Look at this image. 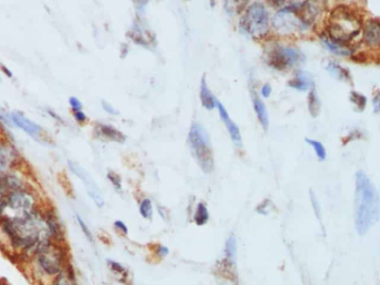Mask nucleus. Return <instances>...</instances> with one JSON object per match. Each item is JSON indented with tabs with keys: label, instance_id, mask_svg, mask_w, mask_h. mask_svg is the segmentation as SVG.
Masks as SVG:
<instances>
[{
	"label": "nucleus",
	"instance_id": "a18cd8bd",
	"mask_svg": "<svg viewBox=\"0 0 380 285\" xmlns=\"http://www.w3.org/2000/svg\"><path fill=\"white\" fill-rule=\"evenodd\" d=\"M157 253H158L160 258H165V256L168 254V249L166 248V246L161 245V246H159L158 250H157Z\"/></svg>",
	"mask_w": 380,
	"mask_h": 285
},
{
	"label": "nucleus",
	"instance_id": "c9c22d12",
	"mask_svg": "<svg viewBox=\"0 0 380 285\" xmlns=\"http://www.w3.org/2000/svg\"><path fill=\"white\" fill-rule=\"evenodd\" d=\"M73 116L75 118V121L78 123V124H85L88 121V117L86 115V113H85L83 109L82 111H76V112H73Z\"/></svg>",
	"mask_w": 380,
	"mask_h": 285
},
{
	"label": "nucleus",
	"instance_id": "8fccbe9b",
	"mask_svg": "<svg viewBox=\"0 0 380 285\" xmlns=\"http://www.w3.org/2000/svg\"><path fill=\"white\" fill-rule=\"evenodd\" d=\"M6 285H8V284H6Z\"/></svg>",
	"mask_w": 380,
	"mask_h": 285
},
{
	"label": "nucleus",
	"instance_id": "c85d7f7f",
	"mask_svg": "<svg viewBox=\"0 0 380 285\" xmlns=\"http://www.w3.org/2000/svg\"><path fill=\"white\" fill-rule=\"evenodd\" d=\"M349 99L359 112L364 111L366 107V104H367V98H366V96H364L363 94H360L358 92H354V90L350 93Z\"/></svg>",
	"mask_w": 380,
	"mask_h": 285
},
{
	"label": "nucleus",
	"instance_id": "49530a36",
	"mask_svg": "<svg viewBox=\"0 0 380 285\" xmlns=\"http://www.w3.org/2000/svg\"><path fill=\"white\" fill-rule=\"evenodd\" d=\"M47 112H48L49 115H51V117H54L55 120H57L58 122H63V120H61V118L57 115V114H55L54 111H51V109H47Z\"/></svg>",
	"mask_w": 380,
	"mask_h": 285
},
{
	"label": "nucleus",
	"instance_id": "f8f14e48",
	"mask_svg": "<svg viewBox=\"0 0 380 285\" xmlns=\"http://www.w3.org/2000/svg\"><path fill=\"white\" fill-rule=\"evenodd\" d=\"M128 37L136 45L149 50L154 49L157 45L156 35L151 31L149 27L146 26L145 21L139 16L137 17L129 31H128Z\"/></svg>",
	"mask_w": 380,
	"mask_h": 285
},
{
	"label": "nucleus",
	"instance_id": "4be33fe9",
	"mask_svg": "<svg viewBox=\"0 0 380 285\" xmlns=\"http://www.w3.org/2000/svg\"><path fill=\"white\" fill-rule=\"evenodd\" d=\"M288 86L294 90H298V92H307V90H310L312 87H315L311 78L301 70H298L294 74V77L289 80Z\"/></svg>",
	"mask_w": 380,
	"mask_h": 285
},
{
	"label": "nucleus",
	"instance_id": "37998d69",
	"mask_svg": "<svg viewBox=\"0 0 380 285\" xmlns=\"http://www.w3.org/2000/svg\"><path fill=\"white\" fill-rule=\"evenodd\" d=\"M11 123L10 122V115H7L6 113L0 109V123Z\"/></svg>",
	"mask_w": 380,
	"mask_h": 285
},
{
	"label": "nucleus",
	"instance_id": "ddd939ff",
	"mask_svg": "<svg viewBox=\"0 0 380 285\" xmlns=\"http://www.w3.org/2000/svg\"><path fill=\"white\" fill-rule=\"evenodd\" d=\"M68 166H69L70 172L73 173L75 176H77L85 184V188H86L89 197L93 199L98 207H102L104 205V199L102 196V193L100 192V189L98 188L97 184L95 183L93 178L89 176V174L78 163H76V161L68 160Z\"/></svg>",
	"mask_w": 380,
	"mask_h": 285
},
{
	"label": "nucleus",
	"instance_id": "e433bc0d",
	"mask_svg": "<svg viewBox=\"0 0 380 285\" xmlns=\"http://www.w3.org/2000/svg\"><path fill=\"white\" fill-rule=\"evenodd\" d=\"M68 102H69V106L71 108V111H73V112L82 111V109H83V104H82V102H80L77 97L71 96V97H69V101Z\"/></svg>",
	"mask_w": 380,
	"mask_h": 285
},
{
	"label": "nucleus",
	"instance_id": "aec40b11",
	"mask_svg": "<svg viewBox=\"0 0 380 285\" xmlns=\"http://www.w3.org/2000/svg\"><path fill=\"white\" fill-rule=\"evenodd\" d=\"M320 41L322 46H324V48H326L329 53L334 55L345 57V56L353 55L354 53V50L351 49L348 45H344V44H340V42L332 40L327 35H321Z\"/></svg>",
	"mask_w": 380,
	"mask_h": 285
},
{
	"label": "nucleus",
	"instance_id": "2f4dec72",
	"mask_svg": "<svg viewBox=\"0 0 380 285\" xmlns=\"http://www.w3.org/2000/svg\"><path fill=\"white\" fill-rule=\"evenodd\" d=\"M109 265H110V269L112 270V272L119 275V277L121 278H127L128 277V272L127 270L122 267L121 264L115 262V261H108Z\"/></svg>",
	"mask_w": 380,
	"mask_h": 285
},
{
	"label": "nucleus",
	"instance_id": "4c0bfd02",
	"mask_svg": "<svg viewBox=\"0 0 380 285\" xmlns=\"http://www.w3.org/2000/svg\"><path fill=\"white\" fill-rule=\"evenodd\" d=\"M101 105H102L103 111L106 112V113L110 114V115H113V116L119 115V112H118V109L116 107H113V105H111L110 103H108L106 101H102L101 102Z\"/></svg>",
	"mask_w": 380,
	"mask_h": 285
},
{
	"label": "nucleus",
	"instance_id": "a211bd4d",
	"mask_svg": "<svg viewBox=\"0 0 380 285\" xmlns=\"http://www.w3.org/2000/svg\"><path fill=\"white\" fill-rule=\"evenodd\" d=\"M251 101H253L254 111L256 113V116L258 118L259 124L264 130H267L269 126V116L267 112V107H266L263 98L259 96V94L256 93V90L251 92Z\"/></svg>",
	"mask_w": 380,
	"mask_h": 285
},
{
	"label": "nucleus",
	"instance_id": "bb28decb",
	"mask_svg": "<svg viewBox=\"0 0 380 285\" xmlns=\"http://www.w3.org/2000/svg\"><path fill=\"white\" fill-rule=\"evenodd\" d=\"M237 255V242L235 235H230L226 242V256L228 262L234 264L236 262Z\"/></svg>",
	"mask_w": 380,
	"mask_h": 285
},
{
	"label": "nucleus",
	"instance_id": "1a4fd4ad",
	"mask_svg": "<svg viewBox=\"0 0 380 285\" xmlns=\"http://www.w3.org/2000/svg\"><path fill=\"white\" fill-rule=\"evenodd\" d=\"M309 28L300 11L278 10L272 18V31L278 37H296L305 34Z\"/></svg>",
	"mask_w": 380,
	"mask_h": 285
},
{
	"label": "nucleus",
	"instance_id": "9b49d317",
	"mask_svg": "<svg viewBox=\"0 0 380 285\" xmlns=\"http://www.w3.org/2000/svg\"><path fill=\"white\" fill-rule=\"evenodd\" d=\"M0 182L2 183L8 193L35 185L34 178L30 175L29 170L26 168L25 163L12 169L11 172L7 173L3 177L0 178Z\"/></svg>",
	"mask_w": 380,
	"mask_h": 285
},
{
	"label": "nucleus",
	"instance_id": "9d476101",
	"mask_svg": "<svg viewBox=\"0 0 380 285\" xmlns=\"http://www.w3.org/2000/svg\"><path fill=\"white\" fill-rule=\"evenodd\" d=\"M23 163L25 161H23L17 147L6 135H3V133H1L0 134V178Z\"/></svg>",
	"mask_w": 380,
	"mask_h": 285
},
{
	"label": "nucleus",
	"instance_id": "0eeeda50",
	"mask_svg": "<svg viewBox=\"0 0 380 285\" xmlns=\"http://www.w3.org/2000/svg\"><path fill=\"white\" fill-rule=\"evenodd\" d=\"M188 145L194 159L205 173H211L215 168L210 137L200 123H193L188 133Z\"/></svg>",
	"mask_w": 380,
	"mask_h": 285
},
{
	"label": "nucleus",
	"instance_id": "58836bf2",
	"mask_svg": "<svg viewBox=\"0 0 380 285\" xmlns=\"http://www.w3.org/2000/svg\"><path fill=\"white\" fill-rule=\"evenodd\" d=\"M373 107L375 113L380 112V90H377L373 97Z\"/></svg>",
	"mask_w": 380,
	"mask_h": 285
},
{
	"label": "nucleus",
	"instance_id": "6e6552de",
	"mask_svg": "<svg viewBox=\"0 0 380 285\" xmlns=\"http://www.w3.org/2000/svg\"><path fill=\"white\" fill-rule=\"evenodd\" d=\"M265 60L272 69L285 73L300 65L305 56L296 46L273 42L265 50Z\"/></svg>",
	"mask_w": 380,
	"mask_h": 285
},
{
	"label": "nucleus",
	"instance_id": "f3484780",
	"mask_svg": "<svg viewBox=\"0 0 380 285\" xmlns=\"http://www.w3.org/2000/svg\"><path fill=\"white\" fill-rule=\"evenodd\" d=\"M95 131H96L97 135L104 137V139L109 141L116 142H123L126 141L125 134L112 125L104 124V123H97L96 126H95Z\"/></svg>",
	"mask_w": 380,
	"mask_h": 285
},
{
	"label": "nucleus",
	"instance_id": "412c9836",
	"mask_svg": "<svg viewBox=\"0 0 380 285\" xmlns=\"http://www.w3.org/2000/svg\"><path fill=\"white\" fill-rule=\"evenodd\" d=\"M199 97H200L201 105L205 107L207 111H212V109L217 107L218 99L216 98L215 95L212 94L205 76L201 78L200 87H199Z\"/></svg>",
	"mask_w": 380,
	"mask_h": 285
},
{
	"label": "nucleus",
	"instance_id": "c756f323",
	"mask_svg": "<svg viewBox=\"0 0 380 285\" xmlns=\"http://www.w3.org/2000/svg\"><path fill=\"white\" fill-rule=\"evenodd\" d=\"M139 212L141 214V216L146 218V220H151L153 217V202L150 201L149 198H144L140 203L139 206Z\"/></svg>",
	"mask_w": 380,
	"mask_h": 285
},
{
	"label": "nucleus",
	"instance_id": "6ab92c4d",
	"mask_svg": "<svg viewBox=\"0 0 380 285\" xmlns=\"http://www.w3.org/2000/svg\"><path fill=\"white\" fill-rule=\"evenodd\" d=\"M309 0H266L269 7L275 10H294L299 11L306 6Z\"/></svg>",
	"mask_w": 380,
	"mask_h": 285
},
{
	"label": "nucleus",
	"instance_id": "dca6fc26",
	"mask_svg": "<svg viewBox=\"0 0 380 285\" xmlns=\"http://www.w3.org/2000/svg\"><path fill=\"white\" fill-rule=\"evenodd\" d=\"M216 108L218 109V113H219V116L221 118V121L224 122V124L227 128L228 133H229V136H230L232 142H234L237 147H241L242 146V139H241V133H240L238 125H237L236 123L231 120L230 116H229V113H228L226 107L224 106V104L218 101Z\"/></svg>",
	"mask_w": 380,
	"mask_h": 285
},
{
	"label": "nucleus",
	"instance_id": "f03ea898",
	"mask_svg": "<svg viewBox=\"0 0 380 285\" xmlns=\"http://www.w3.org/2000/svg\"><path fill=\"white\" fill-rule=\"evenodd\" d=\"M36 285H46L68 268V252L64 242H51L21 264Z\"/></svg>",
	"mask_w": 380,
	"mask_h": 285
},
{
	"label": "nucleus",
	"instance_id": "72a5a7b5",
	"mask_svg": "<svg viewBox=\"0 0 380 285\" xmlns=\"http://www.w3.org/2000/svg\"><path fill=\"white\" fill-rule=\"evenodd\" d=\"M108 179L110 180L111 184L115 186V188L117 189L118 192H121L122 191V186H121V179H120V176L118 175L117 173L115 172H110L108 173Z\"/></svg>",
	"mask_w": 380,
	"mask_h": 285
},
{
	"label": "nucleus",
	"instance_id": "f257e3e1",
	"mask_svg": "<svg viewBox=\"0 0 380 285\" xmlns=\"http://www.w3.org/2000/svg\"><path fill=\"white\" fill-rule=\"evenodd\" d=\"M0 240L12 259L20 265L25 263L38 250L55 242L48 206L22 218L0 220Z\"/></svg>",
	"mask_w": 380,
	"mask_h": 285
},
{
	"label": "nucleus",
	"instance_id": "393cba45",
	"mask_svg": "<svg viewBox=\"0 0 380 285\" xmlns=\"http://www.w3.org/2000/svg\"><path fill=\"white\" fill-rule=\"evenodd\" d=\"M46 285H76V282L73 274L70 273V269L68 267L67 270H65L64 272L57 275L56 278L52 279L51 281H49Z\"/></svg>",
	"mask_w": 380,
	"mask_h": 285
},
{
	"label": "nucleus",
	"instance_id": "a878e982",
	"mask_svg": "<svg viewBox=\"0 0 380 285\" xmlns=\"http://www.w3.org/2000/svg\"><path fill=\"white\" fill-rule=\"evenodd\" d=\"M193 220L197 225H205L209 220L208 208L203 203H198L196 212H194Z\"/></svg>",
	"mask_w": 380,
	"mask_h": 285
},
{
	"label": "nucleus",
	"instance_id": "f704fd0d",
	"mask_svg": "<svg viewBox=\"0 0 380 285\" xmlns=\"http://www.w3.org/2000/svg\"><path fill=\"white\" fill-rule=\"evenodd\" d=\"M272 93H273L272 85L268 83L263 84L261 85V87L259 88V96L263 98H268L270 95H272Z\"/></svg>",
	"mask_w": 380,
	"mask_h": 285
},
{
	"label": "nucleus",
	"instance_id": "79ce46f5",
	"mask_svg": "<svg viewBox=\"0 0 380 285\" xmlns=\"http://www.w3.org/2000/svg\"><path fill=\"white\" fill-rule=\"evenodd\" d=\"M311 202L313 204V208H315V212L317 214L318 217H320V210H319V204H318V201L317 198L315 197V195H313L312 192H311Z\"/></svg>",
	"mask_w": 380,
	"mask_h": 285
},
{
	"label": "nucleus",
	"instance_id": "ea45409f",
	"mask_svg": "<svg viewBox=\"0 0 380 285\" xmlns=\"http://www.w3.org/2000/svg\"><path fill=\"white\" fill-rule=\"evenodd\" d=\"M135 1V4H136V9H137V12L139 13H142L145 10V8L147 6V3L149 2V0H134Z\"/></svg>",
	"mask_w": 380,
	"mask_h": 285
},
{
	"label": "nucleus",
	"instance_id": "4468645a",
	"mask_svg": "<svg viewBox=\"0 0 380 285\" xmlns=\"http://www.w3.org/2000/svg\"><path fill=\"white\" fill-rule=\"evenodd\" d=\"M10 122L11 124L20 128L21 131L27 133L28 135L34 137L35 140L40 141L45 136V131L38 123L31 121L28 118L25 114L21 112H12L10 114Z\"/></svg>",
	"mask_w": 380,
	"mask_h": 285
},
{
	"label": "nucleus",
	"instance_id": "09e8293b",
	"mask_svg": "<svg viewBox=\"0 0 380 285\" xmlns=\"http://www.w3.org/2000/svg\"><path fill=\"white\" fill-rule=\"evenodd\" d=\"M1 133H2V132H1V130H0V134H1Z\"/></svg>",
	"mask_w": 380,
	"mask_h": 285
},
{
	"label": "nucleus",
	"instance_id": "39448f33",
	"mask_svg": "<svg viewBox=\"0 0 380 285\" xmlns=\"http://www.w3.org/2000/svg\"><path fill=\"white\" fill-rule=\"evenodd\" d=\"M239 28L242 34L254 40L268 39L272 32V18L266 3L255 0L247 4L239 18Z\"/></svg>",
	"mask_w": 380,
	"mask_h": 285
},
{
	"label": "nucleus",
	"instance_id": "5701e85b",
	"mask_svg": "<svg viewBox=\"0 0 380 285\" xmlns=\"http://www.w3.org/2000/svg\"><path fill=\"white\" fill-rule=\"evenodd\" d=\"M326 69L328 70V73L332 77L340 80V82H348V80H350L349 71L344 68L341 65L335 63V61L329 60L326 65Z\"/></svg>",
	"mask_w": 380,
	"mask_h": 285
},
{
	"label": "nucleus",
	"instance_id": "7ed1b4c3",
	"mask_svg": "<svg viewBox=\"0 0 380 285\" xmlns=\"http://www.w3.org/2000/svg\"><path fill=\"white\" fill-rule=\"evenodd\" d=\"M380 216V197L375 185L362 170L356 173L355 223L360 235L367 233Z\"/></svg>",
	"mask_w": 380,
	"mask_h": 285
},
{
	"label": "nucleus",
	"instance_id": "473e14b6",
	"mask_svg": "<svg viewBox=\"0 0 380 285\" xmlns=\"http://www.w3.org/2000/svg\"><path fill=\"white\" fill-rule=\"evenodd\" d=\"M76 218H77V222H78V225H79V227H80V230H82L83 231V233H84V235L85 236H86L87 237V239L90 241V242H93L94 241V237H93V234H92V232H90V230H89V227L87 226V224H86V223H85L84 222V220H83V218L82 217H80L79 215H76Z\"/></svg>",
	"mask_w": 380,
	"mask_h": 285
},
{
	"label": "nucleus",
	"instance_id": "cd10ccee",
	"mask_svg": "<svg viewBox=\"0 0 380 285\" xmlns=\"http://www.w3.org/2000/svg\"><path fill=\"white\" fill-rule=\"evenodd\" d=\"M306 142L308 145H310L313 150H315L316 153V156L318 157V159L324 161L326 158H327V151H326V148L325 146L321 144L320 142H318L316 140H312V139H306Z\"/></svg>",
	"mask_w": 380,
	"mask_h": 285
},
{
	"label": "nucleus",
	"instance_id": "7c9ffc66",
	"mask_svg": "<svg viewBox=\"0 0 380 285\" xmlns=\"http://www.w3.org/2000/svg\"><path fill=\"white\" fill-rule=\"evenodd\" d=\"M7 196H8L7 189L4 188L2 183L0 182V220H2V217H3V212H4V207H6Z\"/></svg>",
	"mask_w": 380,
	"mask_h": 285
},
{
	"label": "nucleus",
	"instance_id": "2eb2a0df",
	"mask_svg": "<svg viewBox=\"0 0 380 285\" xmlns=\"http://www.w3.org/2000/svg\"><path fill=\"white\" fill-rule=\"evenodd\" d=\"M363 41L370 49H380V20L369 19L363 25Z\"/></svg>",
	"mask_w": 380,
	"mask_h": 285
},
{
	"label": "nucleus",
	"instance_id": "423d86ee",
	"mask_svg": "<svg viewBox=\"0 0 380 285\" xmlns=\"http://www.w3.org/2000/svg\"><path fill=\"white\" fill-rule=\"evenodd\" d=\"M46 206L44 197L36 185L8 193L2 218H22Z\"/></svg>",
	"mask_w": 380,
	"mask_h": 285
},
{
	"label": "nucleus",
	"instance_id": "b1692460",
	"mask_svg": "<svg viewBox=\"0 0 380 285\" xmlns=\"http://www.w3.org/2000/svg\"><path fill=\"white\" fill-rule=\"evenodd\" d=\"M320 99L319 96H318L317 90L315 87H312L309 90V94H308V109H309V113L311 114L312 117H317L320 113Z\"/></svg>",
	"mask_w": 380,
	"mask_h": 285
},
{
	"label": "nucleus",
	"instance_id": "c03bdc74",
	"mask_svg": "<svg viewBox=\"0 0 380 285\" xmlns=\"http://www.w3.org/2000/svg\"><path fill=\"white\" fill-rule=\"evenodd\" d=\"M0 69H1L2 73H3L4 75H6L8 78H12V77H13V74H12V71H11L10 69H9V68L7 67V66L1 65V66H0Z\"/></svg>",
	"mask_w": 380,
	"mask_h": 285
},
{
	"label": "nucleus",
	"instance_id": "de8ad7c7",
	"mask_svg": "<svg viewBox=\"0 0 380 285\" xmlns=\"http://www.w3.org/2000/svg\"><path fill=\"white\" fill-rule=\"evenodd\" d=\"M0 285H6V283L2 282V280H0Z\"/></svg>",
	"mask_w": 380,
	"mask_h": 285
},
{
	"label": "nucleus",
	"instance_id": "a19ab883",
	"mask_svg": "<svg viewBox=\"0 0 380 285\" xmlns=\"http://www.w3.org/2000/svg\"><path fill=\"white\" fill-rule=\"evenodd\" d=\"M115 226L117 227L118 230L121 231L123 234H127V233H128V227L126 226V224L122 221H116L115 222Z\"/></svg>",
	"mask_w": 380,
	"mask_h": 285
},
{
	"label": "nucleus",
	"instance_id": "20e7f679",
	"mask_svg": "<svg viewBox=\"0 0 380 285\" xmlns=\"http://www.w3.org/2000/svg\"><path fill=\"white\" fill-rule=\"evenodd\" d=\"M363 20L358 13L346 6L332 9L326 20V35L340 44L348 45L363 29Z\"/></svg>",
	"mask_w": 380,
	"mask_h": 285
}]
</instances>
